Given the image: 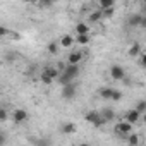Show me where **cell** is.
<instances>
[{"instance_id":"4dcf8cb0","label":"cell","mask_w":146,"mask_h":146,"mask_svg":"<svg viewBox=\"0 0 146 146\" xmlns=\"http://www.w3.org/2000/svg\"><path fill=\"white\" fill-rule=\"evenodd\" d=\"M143 122H144V125H146V113L143 115Z\"/></svg>"},{"instance_id":"5bb4252c","label":"cell","mask_w":146,"mask_h":146,"mask_svg":"<svg viewBox=\"0 0 146 146\" xmlns=\"http://www.w3.org/2000/svg\"><path fill=\"white\" fill-rule=\"evenodd\" d=\"M64 72H67V74L72 76V78H78L79 76V65H67Z\"/></svg>"},{"instance_id":"8fae6325","label":"cell","mask_w":146,"mask_h":146,"mask_svg":"<svg viewBox=\"0 0 146 146\" xmlns=\"http://www.w3.org/2000/svg\"><path fill=\"white\" fill-rule=\"evenodd\" d=\"M100 113H102V117H103L105 122H112V120L115 119V112H113L112 108H103Z\"/></svg>"},{"instance_id":"5b68a950","label":"cell","mask_w":146,"mask_h":146,"mask_svg":"<svg viewBox=\"0 0 146 146\" xmlns=\"http://www.w3.org/2000/svg\"><path fill=\"white\" fill-rule=\"evenodd\" d=\"M141 23H143V14L141 12L131 14L129 19H127V26L129 28H141Z\"/></svg>"},{"instance_id":"9c48e42d","label":"cell","mask_w":146,"mask_h":146,"mask_svg":"<svg viewBox=\"0 0 146 146\" xmlns=\"http://www.w3.org/2000/svg\"><path fill=\"white\" fill-rule=\"evenodd\" d=\"M81 60H83V53L81 52H72L67 57V65H79Z\"/></svg>"},{"instance_id":"30bf717a","label":"cell","mask_w":146,"mask_h":146,"mask_svg":"<svg viewBox=\"0 0 146 146\" xmlns=\"http://www.w3.org/2000/svg\"><path fill=\"white\" fill-rule=\"evenodd\" d=\"M98 95H100L103 100H112V96H113V88H110V86L102 88V90L98 91Z\"/></svg>"},{"instance_id":"7a4b0ae2","label":"cell","mask_w":146,"mask_h":146,"mask_svg":"<svg viewBox=\"0 0 146 146\" xmlns=\"http://www.w3.org/2000/svg\"><path fill=\"white\" fill-rule=\"evenodd\" d=\"M115 134H117L119 137H122V139H127V137L132 134V125H131L129 122L122 120V122H119V124L115 125Z\"/></svg>"},{"instance_id":"4316f807","label":"cell","mask_w":146,"mask_h":146,"mask_svg":"<svg viewBox=\"0 0 146 146\" xmlns=\"http://www.w3.org/2000/svg\"><path fill=\"white\" fill-rule=\"evenodd\" d=\"M139 64H141V65H143V67H146V52H144V53H141V55H139Z\"/></svg>"},{"instance_id":"484cf974","label":"cell","mask_w":146,"mask_h":146,"mask_svg":"<svg viewBox=\"0 0 146 146\" xmlns=\"http://www.w3.org/2000/svg\"><path fill=\"white\" fill-rule=\"evenodd\" d=\"M7 35H9V29L5 26H0V38H5Z\"/></svg>"},{"instance_id":"ba28073f","label":"cell","mask_w":146,"mask_h":146,"mask_svg":"<svg viewBox=\"0 0 146 146\" xmlns=\"http://www.w3.org/2000/svg\"><path fill=\"white\" fill-rule=\"evenodd\" d=\"M139 119H141V113L137 112V110H129L127 113H125V122H129L131 125H134V124H137L139 122Z\"/></svg>"},{"instance_id":"7402d4cb","label":"cell","mask_w":146,"mask_h":146,"mask_svg":"<svg viewBox=\"0 0 146 146\" xmlns=\"http://www.w3.org/2000/svg\"><path fill=\"white\" fill-rule=\"evenodd\" d=\"M134 110H137L139 113H146V100L137 102V103H136V107H134Z\"/></svg>"},{"instance_id":"83f0119b","label":"cell","mask_w":146,"mask_h":146,"mask_svg":"<svg viewBox=\"0 0 146 146\" xmlns=\"http://www.w3.org/2000/svg\"><path fill=\"white\" fill-rule=\"evenodd\" d=\"M5 120H7V112L0 110V122H5Z\"/></svg>"},{"instance_id":"3957f363","label":"cell","mask_w":146,"mask_h":146,"mask_svg":"<svg viewBox=\"0 0 146 146\" xmlns=\"http://www.w3.org/2000/svg\"><path fill=\"white\" fill-rule=\"evenodd\" d=\"M110 78L115 79V81H122V79L125 78V70H124V67L119 65V64L112 65V67H110Z\"/></svg>"},{"instance_id":"ffe728a7","label":"cell","mask_w":146,"mask_h":146,"mask_svg":"<svg viewBox=\"0 0 146 146\" xmlns=\"http://www.w3.org/2000/svg\"><path fill=\"white\" fill-rule=\"evenodd\" d=\"M76 43H79V45H88V43H90V35H78V36H76Z\"/></svg>"},{"instance_id":"9a60e30c","label":"cell","mask_w":146,"mask_h":146,"mask_svg":"<svg viewBox=\"0 0 146 146\" xmlns=\"http://www.w3.org/2000/svg\"><path fill=\"white\" fill-rule=\"evenodd\" d=\"M98 7H100V11H107V9L115 7V2H113V0H100V2H98Z\"/></svg>"},{"instance_id":"cb8c5ba5","label":"cell","mask_w":146,"mask_h":146,"mask_svg":"<svg viewBox=\"0 0 146 146\" xmlns=\"http://www.w3.org/2000/svg\"><path fill=\"white\" fill-rule=\"evenodd\" d=\"M113 12H115V7H112V9H107V11H102L103 17H112V16H113Z\"/></svg>"},{"instance_id":"6da1fadb","label":"cell","mask_w":146,"mask_h":146,"mask_svg":"<svg viewBox=\"0 0 146 146\" xmlns=\"http://www.w3.org/2000/svg\"><path fill=\"white\" fill-rule=\"evenodd\" d=\"M84 120H86L88 124H91L93 127H102V125H105V124H107V122L103 120L102 113H100V112H96V110L88 112V113L84 115Z\"/></svg>"},{"instance_id":"d4e9b609","label":"cell","mask_w":146,"mask_h":146,"mask_svg":"<svg viewBox=\"0 0 146 146\" xmlns=\"http://www.w3.org/2000/svg\"><path fill=\"white\" fill-rule=\"evenodd\" d=\"M122 98V91H119V90H113V96H112V100L113 102H119Z\"/></svg>"},{"instance_id":"44dd1931","label":"cell","mask_w":146,"mask_h":146,"mask_svg":"<svg viewBox=\"0 0 146 146\" xmlns=\"http://www.w3.org/2000/svg\"><path fill=\"white\" fill-rule=\"evenodd\" d=\"M36 146H53V141L50 137H40L36 141Z\"/></svg>"},{"instance_id":"f546056e","label":"cell","mask_w":146,"mask_h":146,"mask_svg":"<svg viewBox=\"0 0 146 146\" xmlns=\"http://www.w3.org/2000/svg\"><path fill=\"white\" fill-rule=\"evenodd\" d=\"M78 146H90V144H88V143H79Z\"/></svg>"},{"instance_id":"e0dca14e","label":"cell","mask_w":146,"mask_h":146,"mask_svg":"<svg viewBox=\"0 0 146 146\" xmlns=\"http://www.w3.org/2000/svg\"><path fill=\"white\" fill-rule=\"evenodd\" d=\"M76 33H78V35H90V28H88V24H84V23H78V24H76Z\"/></svg>"},{"instance_id":"603a6c76","label":"cell","mask_w":146,"mask_h":146,"mask_svg":"<svg viewBox=\"0 0 146 146\" xmlns=\"http://www.w3.org/2000/svg\"><path fill=\"white\" fill-rule=\"evenodd\" d=\"M40 79H41V83H43V84H52V83H53V79H50V78H48L46 74H43V72H41Z\"/></svg>"},{"instance_id":"d6986e66","label":"cell","mask_w":146,"mask_h":146,"mask_svg":"<svg viewBox=\"0 0 146 146\" xmlns=\"http://www.w3.org/2000/svg\"><path fill=\"white\" fill-rule=\"evenodd\" d=\"M103 19V14H102V11L98 9V11H93L91 14H90V21L91 23H98V21H102Z\"/></svg>"},{"instance_id":"4fadbf2b","label":"cell","mask_w":146,"mask_h":146,"mask_svg":"<svg viewBox=\"0 0 146 146\" xmlns=\"http://www.w3.org/2000/svg\"><path fill=\"white\" fill-rule=\"evenodd\" d=\"M127 55H129V57H137V55H141V45H139L137 41H134V43L131 45Z\"/></svg>"},{"instance_id":"f1b7e54d","label":"cell","mask_w":146,"mask_h":146,"mask_svg":"<svg viewBox=\"0 0 146 146\" xmlns=\"http://www.w3.org/2000/svg\"><path fill=\"white\" fill-rule=\"evenodd\" d=\"M141 28L146 29V16H143V23H141Z\"/></svg>"},{"instance_id":"7c38bea8","label":"cell","mask_w":146,"mask_h":146,"mask_svg":"<svg viewBox=\"0 0 146 146\" xmlns=\"http://www.w3.org/2000/svg\"><path fill=\"white\" fill-rule=\"evenodd\" d=\"M74 41H76V40H74V38H72L70 35H64V36H62V38L58 40V43H60V46H64V48H69V46H70L72 43H74Z\"/></svg>"},{"instance_id":"ac0fdd59","label":"cell","mask_w":146,"mask_h":146,"mask_svg":"<svg viewBox=\"0 0 146 146\" xmlns=\"http://www.w3.org/2000/svg\"><path fill=\"white\" fill-rule=\"evenodd\" d=\"M58 46H60L58 41H50L48 46H46V50H48L50 55H57V53H58Z\"/></svg>"},{"instance_id":"52a82bcc","label":"cell","mask_w":146,"mask_h":146,"mask_svg":"<svg viewBox=\"0 0 146 146\" xmlns=\"http://www.w3.org/2000/svg\"><path fill=\"white\" fill-rule=\"evenodd\" d=\"M76 131H78V127H76V124H74V122H64V124L60 125V132H62V134H65V136L74 134Z\"/></svg>"},{"instance_id":"8992f818","label":"cell","mask_w":146,"mask_h":146,"mask_svg":"<svg viewBox=\"0 0 146 146\" xmlns=\"http://www.w3.org/2000/svg\"><path fill=\"white\" fill-rule=\"evenodd\" d=\"M28 112L26 110H23V108H17V110H14V113H12V120H14V124H23V122H26L28 120Z\"/></svg>"},{"instance_id":"2e32d148","label":"cell","mask_w":146,"mask_h":146,"mask_svg":"<svg viewBox=\"0 0 146 146\" xmlns=\"http://www.w3.org/2000/svg\"><path fill=\"white\" fill-rule=\"evenodd\" d=\"M127 144L129 146H139L141 144V136L139 134H131L127 137Z\"/></svg>"},{"instance_id":"277c9868","label":"cell","mask_w":146,"mask_h":146,"mask_svg":"<svg viewBox=\"0 0 146 146\" xmlns=\"http://www.w3.org/2000/svg\"><path fill=\"white\" fill-rule=\"evenodd\" d=\"M76 93H78V88H76L74 83H70L67 86H62V98L64 100H72L76 96Z\"/></svg>"}]
</instances>
